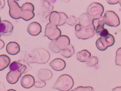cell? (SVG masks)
Listing matches in <instances>:
<instances>
[{"mask_svg": "<svg viewBox=\"0 0 121 91\" xmlns=\"http://www.w3.org/2000/svg\"><path fill=\"white\" fill-rule=\"evenodd\" d=\"M48 1L50 2V3L53 5L56 1V0H48Z\"/></svg>", "mask_w": 121, "mask_h": 91, "instance_id": "38", "label": "cell"}, {"mask_svg": "<svg viewBox=\"0 0 121 91\" xmlns=\"http://www.w3.org/2000/svg\"><path fill=\"white\" fill-rule=\"evenodd\" d=\"M49 47L52 51L55 53H58L60 52V50L58 48V47L56 45L54 40H52L50 43Z\"/></svg>", "mask_w": 121, "mask_h": 91, "instance_id": "28", "label": "cell"}, {"mask_svg": "<svg viewBox=\"0 0 121 91\" xmlns=\"http://www.w3.org/2000/svg\"><path fill=\"white\" fill-rule=\"evenodd\" d=\"M50 58L49 52L43 48L34 49L26 56V62L43 64L46 63Z\"/></svg>", "mask_w": 121, "mask_h": 91, "instance_id": "1", "label": "cell"}, {"mask_svg": "<svg viewBox=\"0 0 121 91\" xmlns=\"http://www.w3.org/2000/svg\"><path fill=\"white\" fill-rule=\"evenodd\" d=\"M43 8L47 11L46 13L48 15L50 13H51L52 12V10L53 9V5L50 3L48 0H44L42 3Z\"/></svg>", "mask_w": 121, "mask_h": 91, "instance_id": "25", "label": "cell"}, {"mask_svg": "<svg viewBox=\"0 0 121 91\" xmlns=\"http://www.w3.org/2000/svg\"><path fill=\"white\" fill-rule=\"evenodd\" d=\"M54 41L56 45L60 51L65 49L70 44L69 38L65 35L60 36Z\"/></svg>", "mask_w": 121, "mask_h": 91, "instance_id": "14", "label": "cell"}, {"mask_svg": "<svg viewBox=\"0 0 121 91\" xmlns=\"http://www.w3.org/2000/svg\"><path fill=\"white\" fill-rule=\"evenodd\" d=\"M77 59L81 62H86L91 56V53L87 50L84 49L77 53Z\"/></svg>", "mask_w": 121, "mask_h": 91, "instance_id": "21", "label": "cell"}, {"mask_svg": "<svg viewBox=\"0 0 121 91\" xmlns=\"http://www.w3.org/2000/svg\"><path fill=\"white\" fill-rule=\"evenodd\" d=\"M75 50L73 46L69 44L65 49L61 50V55L62 56L65 58H69L73 55L74 54Z\"/></svg>", "mask_w": 121, "mask_h": 91, "instance_id": "24", "label": "cell"}, {"mask_svg": "<svg viewBox=\"0 0 121 91\" xmlns=\"http://www.w3.org/2000/svg\"><path fill=\"white\" fill-rule=\"evenodd\" d=\"M7 91H16L15 90H14V89H9V90H8Z\"/></svg>", "mask_w": 121, "mask_h": 91, "instance_id": "40", "label": "cell"}, {"mask_svg": "<svg viewBox=\"0 0 121 91\" xmlns=\"http://www.w3.org/2000/svg\"><path fill=\"white\" fill-rule=\"evenodd\" d=\"M106 41L108 43V46H112L115 42V39L113 37V36L110 34H109L108 35H107L106 36H104Z\"/></svg>", "mask_w": 121, "mask_h": 91, "instance_id": "30", "label": "cell"}, {"mask_svg": "<svg viewBox=\"0 0 121 91\" xmlns=\"http://www.w3.org/2000/svg\"><path fill=\"white\" fill-rule=\"evenodd\" d=\"M46 85V82L44 81H37L36 82H35L34 85L36 87V88H43V87H44Z\"/></svg>", "mask_w": 121, "mask_h": 91, "instance_id": "32", "label": "cell"}, {"mask_svg": "<svg viewBox=\"0 0 121 91\" xmlns=\"http://www.w3.org/2000/svg\"><path fill=\"white\" fill-rule=\"evenodd\" d=\"M4 45H5V43L4 41L0 39V49H1L2 48H3L4 46Z\"/></svg>", "mask_w": 121, "mask_h": 91, "instance_id": "35", "label": "cell"}, {"mask_svg": "<svg viewBox=\"0 0 121 91\" xmlns=\"http://www.w3.org/2000/svg\"><path fill=\"white\" fill-rule=\"evenodd\" d=\"M106 1L108 4L111 5H114L117 4L119 2V0H106Z\"/></svg>", "mask_w": 121, "mask_h": 91, "instance_id": "33", "label": "cell"}, {"mask_svg": "<svg viewBox=\"0 0 121 91\" xmlns=\"http://www.w3.org/2000/svg\"><path fill=\"white\" fill-rule=\"evenodd\" d=\"M13 0V1H18L19 0Z\"/></svg>", "mask_w": 121, "mask_h": 91, "instance_id": "42", "label": "cell"}, {"mask_svg": "<svg viewBox=\"0 0 121 91\" xmlns=\"http://www.w3.org/2000/svg\"><path fill=\"white\" fill-rule=\"evenodd\" d=\"M5 4V2L4 0H0V10L4 8Z\"/></svg>", "mask_w": 121, "mask_h": 91, "instance_id": "34", "label": "cell"}, {"mask_svg": "<svg viewBox=\"0 0 121 91\" xmlns=\"http://www.w3.org/2000/svg\"><path fill=\"white\" fill-rule=\"evenodd\" d=\"M0 22H1V19H0Z\"/></svg>", "mask_w": 121, "mask_h": 91, "instance_id": "43", "label": "cell"}, {"mask_svg": "<svg viewBox=\"0 0 121 91\" xmlns=\"http://www.w3.org/2000/svg\"><path fill=\"white\" fill-rule=\"evenodd\" d=\"M78 24L84 27H94L93 20L86 13H82L78 18Z\"/></svg>", "mask_w": 121, "mask_h": 91, "instance_id": "13", "label": "cell"}, {"mask_svg": "<svg viewBox=\"0 0 121 91\" xmlns=\"http://www.w3.org/2000/svg\"><path fill=\"white\" fill-rule=\"evenodd\" d=\"M119 4H120V6L121 7V0H119Z\"/></svg>", "mask_w": 121, "mask_h": 91, "instance_id": "41", "label": "cell"}, {"mask_svg": "<svg viewBox=\"0 0 121 91\" xmlns=\"http://www.w3.org/2000/svg\"><path fill=\"white\" fill-rule=\"evenodd\" d=\"M6 51L8 54L15 55L20 51V46L16 42H10L7 45Z\"/></svg>", "mask_w": 121, "mask_h": 91, "instance_id": "19", "label": "cell"}, {"mask_svg": "<svg viewBox=\"0 0 121 91\" xmlns=\"http://www.w3.org/2000/svg\"><path fill=\"white\" fill-rule=\"evenodd\" d=\"M21 8L22 9L21 18L26 21H28L34 17L35 8L31 3L26 2L22 5Z\"/></svg>", "mask_w": 121, "mask_h": 91, "instance_id": "8", "label": "cell"}, {"mask_svg": "<svg viewBox=\"0 0 121 91\" xmlns=\"http://www.w3.org/2000/svg\"><path fill=\"white\" fill-rule=\"evenodd\" d=\"M13 29L12 24L7 20H1L0 23V34L4 36H9L12 33Z\"/></svg>", "mask_w": 121, "mask_h": 91, "instance_id": "12", "label": "cell"}, {"mask_svg": "<svg viewBox=\"0 0 121 91\" xmlns=\"http://www.w3.org/2000/svg\"><path fill=\"white\" fill-rule=\"evenodd\" d=\"M49 65L54 70L57 71H60L63 70L66 66L65 62L61 58H55L53 59Z\"/></svg>", "mask_w": 121, "mask_h": 91, "instance_id": "17", "label": "cell"}, {"mask_svg": "<svg viewBox=\"0 0 121 91\" xmlns=\"http://www.w3.org/2000/svg\"><path fill=\"white\" fill-rule=\"evenodd\" d=\"M73 78L68 74H64L58 78L53 84L52 88L60 91H69L73 87Z\"/></svg>", "mask_w": 121, "mask_h": 91, "instance_id": "2", "label": "cell"}, {"mask_svg": "<svg viewBox=\"0 0 121 91\" xmlns=\"http://www.w3.org/2000/svg\"><path fill=\"white\" fill-rule=\"evenodd\" d=\"M44 36L51 40H54L61 36V31L57 26L50 22L46 25Z\"/></svg>", "mask_w": 121, "mask_h": 91, "instance_id": "7", "label": "cell"}, {"mask_svg": "<svg viewBox=\"0 0 121 91\" xmlns=\"http://www.w3.org/2000/svg\"><path fill=\"white\" fill-rule=\"evenodd\" d=\"M77 18L74 16H69L68 17V18L66 21V23L68 25L73 26L77 23Z\"/></svg>", "mask_w": 121, "mask_h": 91, "instance_id": "29", "label": "cell"}, {"mask_svg": "<svg viewBox=\"0 0 121 91\" xmlns=\"http://www.w3.org/2000/svg\"><path fill=\"white\" fill-rule=\"evenodd\" d=\"M103 18L104 24L110 27H116L118 26L120 24L119 17L112 10L106 11Z\"/></svg>", "mask_w": 121, "mask_h": 91, "instance_id": "6", "label": "cell"}, {"mask_svg": "<svg viewBox=\"0 0 121 91\" xmlns=\"http://www.w3.org/2000/svg\"><path fill=\"white\" fill-rule=\"evenodd\" d=\"M70 91H95L93 87L91 86H78Z\"/></svg>", "mask_w": 121, "mask_h": 91, "instance_id": "31", "label": "cell"}, {"mask_svg": "<svg viewBox=\"0 0 121 91\" xmlns=\"http://www.w3.org/2000/svg\"><path fill=\"white\" fill-rule=\"evenodd\" d=\"M115 64L117 65L121 66V47L119 48L116 51Z\"/></svg>", "mask_w": 121, "mask_h": 91, "instance_id": "27", "label": "cell"}, {"mask_svg": "<svg viewBox=\"0 0 121 91\" xmlns=\"http://www.w3.org/2000/svg\"><path fill=\"white\" fill-rule=\"evenodd\" d=\"M67 15L62 12L53 11L50 14L49 21L50 23L57 26H60L66 23Z\"/></svg>", "mask_w": 121, "mask_h": 91, "instance_id": "5", "label": "cell"}, {"mask_svg": "<svg viewBox=\"0 0 121 91\" xmlns=\"http://www.w3.org/2000/svg\"><path fill=\"white\" fill-rule=\"evenodd\" d=\"M22 73L17 71H10L7 74L6 79L10 84H15L17 82Z\"/></svg>", "mask_w": 121, "mask_h": 91, "instance_id": "18", "label": "cell"}, {"mask_svg": "<svg viewBox=\"0 0 121 91\" xmlns=\"http://www.w3.org/2000/svg\"><path fill=\"white\" fill-rule=\"evenodd\" d=\"M95 45L97 49L100 51H104L109 47L108 43L104 37L99 38L96 40Z\"/></svg>", "mask_w": 121, "mask_h": 91, "instance_id": "22", "label": "cell"}, {"mask_svg": "<svg viewBox=\"0 0 121 91\" xmlns=\"http://www.w3.org/2000/svg\"><path fill=\"white\" fill-rule=\"evenodd\" d=\"M0 91H5V89L4 85L0 82Z\"/></svg>", "mask_w": 121, "mask_h": 91, "instance_id": "36", "label": "cell"}, {"mask_svg": "<svg viewBox=\"0 0 121 91\" xmlns=\"http://www.w3.org/2000/svg\"><path fill=\"white\" fill-rule=\"evenodd\" d=\"M43 1H44V0H42Z\"/></svg>", "mask_w": 121, "mask_h": 91, "instance_id": "44", "label": "cell"}, {"mask_svg": "<svg viewBox=\"0 0 121 91\" xmlns=\"http://www.w3.org/2000/svg\"><path fill=\"white\" fill-rule=\"evenodd\" d=\"M52 76V73L51 70L48 69H40L38 73V77L41 81L49 80Z\"/></svg>", "mask_w": 121, "mask_h": 91, "instance_id": "20", "label": "cell"}, {"mask_svg": "<svg viewBox=\"0 0 121 91\" xmlns=\"http://www.w3.org/2000/svg\"><path fill=\"white\" fill-rule=\"evenodd\" d=\"M76 36L81 39H87L91 38L95 34V27H82L79 24L76 25L75 27Z\"/></svg>", "mask_w": 121, "mask_h": 91, "instance_id": "4", "label": "cell"}, {"mask_svg": "<svg viewBox=\"0 0 121 91\" xmlns=\"http://www.w3.org/2000/svg\"><path fill=\"white\" fill-rule=\"evenodd\" d=\"M63 2H67L68 1H69L70 0H62Z\"/></svg>", "mask_w": 121, "mask_h": 91, "instance_id": "39", "label": "cell"}, {"mask_svg": "<svg viewBox=\"0 0 121 91\" xmlns=\"http://www.w3.org/2000/svg\"><path fill=\"white\" fill-rule=\"evenodd\" d=\"M112 91H121V86L116 87L113 88Z\"/></svg>", "mask_w": 121, "mask_h": 91, "instance_id": "37", "label": "cell"}, {"mask_svg": "<svg viewBox=\"0 0 121 91\" xmlns=\"http://www.w3.org/2000/svg\"><path fill=\"white\" fill-rule=\"evenodd\" d=\"M27 32L32 36L38 35L42 31V27L37 22H33L29 24L27 27Z\"/></svg>", "mask_w": 121, "mask_h": 91, "instance_id": "15", "label": "cell"}, {"mask_svg": "<svg viewBox=\"0 0 121 91\" xmlns=\"http://www.w3.org/2000/svg\"><path fill=\"white\" fill-rule=\"evenodd\" d=\"M8 5L9 8V14L13 19H18L21 18L22 9L17 1L8 0Z\"/></svg>", "mask_w": 121, "mask_h": 91, "instance_id": "9", "label": "cell"}, {"mask_svg": "<svg viewBox=\"0 0 121 91\" xmlns=\"http://www.w3.org/2000/svg\"><path fill=\"white\" fill-rule=\"evenodd\" d=\"M93 23L94 24L96 25V26H94L95 27V33L99 35L101 37L106 36L109 34L108 31L104 27L105 24L102 17L98 19L93 20Z\"/></svg>", "mask_w": 121, "mask_h": 91, "instance_id": "10", "label": "cell"}, {"mask_svg": "<svg viewBox=\"0 0 121 91\" xmlns=\"http://www.w3.org/2000/svg\"></svg>", "mask_w": 121, "mask_h": 91, "instance_id": "45", "label": "cell"}, {"mask_svg": "<svg viewBox=\"0 0 121 91\" xmlns=\"http://www.w3.org/2000/svg\"><path fill=\"white\" fill-rule=\"evenodd\" d=\"M9 68L10 71H17L23 74L26 73L31 69V67L27 64L26 65L21 63L20 62L14 61L9 65Z\"/></svg>", "mask_w": 121, "mask_h": 91, "instance_id": "11", "label": "cell"}, {"mask_svg": "<svg viewBox=\"0 0 121 91\" xmlns=\"http://www.w3.org/2000/svg\"><path fill=\"white\" fill-rule=\"evenodd\" d=\"M104 11L103 6L98 2H92L90 4L86 9V13L93 19H98L102 16Z\"/></svg>", "mask_w": 121, "mask_h": 91, "instance_id": "3", "label": "cell"}, {"mask_svg": "<svg viewBox=\"0 0 121 91\" xmlns=\"http://www.w3.org/2000/svg\"><path fill=\"white\" fill-rule=\"evenodd\" d=\"M85 63L86 65L88 66H94L98 64V59L96 56H90Z\"/></svg>", "mask_w": 121, "mask_h": 91, "instance_id": "26", "label": "cell"}, {"mask_svg": "<svg viewBox=\"0 0 121 91\" xmlns=\"http://www.w3.org/2000/svg\"><path fill=\"white\" fill-rule=\"evenodd\" d=\"M35 80L34 77L30 74H26L22 77L20 83L22 86L25 88H31L34 84Z\"/></svg>", "mask_w": 121, "mask_h": 91, "instance_id": "16", "label": "cell"}, {"mask_svg": "<svg viewBox=\"0 0 121 91\" xmlns=\"http://www.w3.org/2000/svg\"><path fill=\"white\" fill-rule=\"evenodd\" d=\"M10 63L9 57L6 55H0V71L7 68Z\"/></svg>", "mask_w": 121, "mask_h": 91, "instance_id": "23", "label": "cell"}]
</instances>
